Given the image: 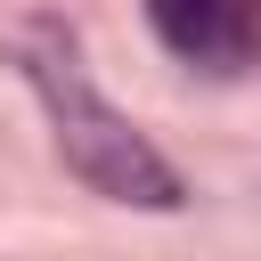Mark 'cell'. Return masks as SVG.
<instances>
[{"mask_svg":"<svg viewBox=\"0 0 261 261\" xmlns=\"http://www.w3.org/2000/svg\"><path fill=\"white\" fill-rule=\"evenodd\" d=\"M16 57H24V82H33L41 114H49V139H57L65 171H73L90 196L130 204V212H179V204H188V188H179V171L155 155V139L82 73L73 24L33 16V24L16 33Z\"/></svg>","mask_w":261,"mask_h":261,"instance_id":"6da1fadb","label":"cell"},{"mask_svg":"<svg viewBox=\"0 0 261 261\" xmlns=\"http://www.w3.org/2000/svg\"><path fill=\"white\" fill-rule=\"evenodd\" d=\"M147 24L196 73H253L261 65V0H147Z\"/></svg>","mask_w":261,"mask_h":261,"instance_id":"7a4b0ae2","label":"cell"}]
</instances>
